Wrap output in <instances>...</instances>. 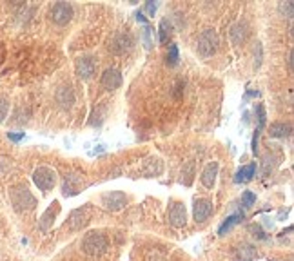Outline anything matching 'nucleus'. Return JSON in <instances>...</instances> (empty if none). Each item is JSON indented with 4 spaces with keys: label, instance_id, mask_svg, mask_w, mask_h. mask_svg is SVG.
<instances>
[{
    "label": "nucleus",
    "instance_id": "1",
    "mask_svg": "<svg viewBox=\"0 0 294 261\" xmlns=\"http://www.w3.org/2000/svg\"><path fill=\"white\" fill-rule=\"evenodd\" d=\"M80 247H82L84 254L91 256V258H98V256L107 252L109 240H107V236L104 232H87L84 236Z\"/></svg>",
    "mask_w": 294,
    "mask_h": 261
},
{
    "label": "nucleus",
    "instance_id": "2",
    "mask_svg": "<svg viewBox=\"0 0 294 261\" xmlns=\"http://www.w3.org/2000/svg\"><path fill=\"white\" fill-rule=\"evenodd\" d=\"M9 198H11L15 211H18V212H29L36 207V198L26 185L11 187L9 189Z\"/></svg>",
    "mask_w": 294,
    "mask_h": 261
},
{
    "label": "nucleus",
    "instance_id": "3",
    "mask_svg": "<svg viewBox=\"0 0 294 261\" xmlns=\"http://www.w3.org/2000/svg\"><path fill=\"white\" fill-rule=\"evenodd\" d=\"M196 51L200 56L209 58L218 51V34L214 29H204L196 40Z\"/></svg>",
    "mask_w": 294,
    "mask_h": 261
},
{
    "label": "nucleus",
    "instance_id": "4",
    "mask_svg": "<svg viewBox=\"0 0 294 261\" xmlns=\"http://www.w3.org/2000/svg\"><path fill=\"white\" fill-rule=\"evenodd\" d=\"M33 181H35V185L38 187L40 191H46V193H48V191H51V189L56 185V172H55V169L46 167V165L38 167V169L33 172Z\"/></svg>",
    "mask_w": 294,
    "mask_h": 261
},
{
    "label": "nucleus",
    "instance_id": "5",
    "mask_svg": "<svg viewBox=\"0 0 294 261\" xmlns=\"http://www.w3.org/2000/svg\"><path fill=\"white\" fill-rule=\"evenodd\" d=\"M135 48V38L129 31H120L109 42V51L115 55H125Z\"/></svg>",
    "mask_w": 294,
    "mask_h": 261
},
{
    "label": "nucleus",
    "instance_id": "6",
    "mask_svg": "<svg viewBox=\"0 0 294 261\" xmlns=\"http://www.w3.org/2000/svg\"><path fill=\"white\" fill-rule=\"evenodd\" d=\"M89 218H91V209H89V205H84L69 214L66 227H68L71 232H78V230H82L89 223Z\"/></svg>",
    "mask_w": 294,
    "mask_h": 261
},
{
    "label": "nucleus",
    "instance_id": "7",
    "mask_svg": "<svg viewBox=\"0 0 294 261\" xmlns=\"http://www.w3.org/2000/svg\"><path fill=\"white\" fill-rule=\"evenodd\" d=\"M49 16H51V20L55 22L56 26H66L73 18V6L68 4V2H56L55 6L51 7Z\"/></svg>",
    "mask_w": 294,
    "mask_h": 261
},
{
    "label": "nucleus",
    "instance_id": "8",
    "mask_svg": "<svg viewBox=\"0 0 294 261\" xmlns=\"http://www.w3.org/2000/svg\"><path fill=\"white\" fill-rule=\"evenodd\" d=\"M125 203H127V198H125V194L122 191H111V193H105L102 196V205L111 212L122 211Z\"/></svg>",
    "mask_w": 294,
    "mask_h": 261
},
{
    "label": "nucleus",
    "instance_id": "9",
    "mask_svg": "<svg viewBox=\"0 0 294 261\" xmlns=\"http://www.w3.org/2000/svg\"><path fill=\"white\" fill-rule=\"evenodd\" d=\"M75 71H76V75H78V78H82V80H91L96 71L95 58H93V56H82V58H78V60H76V65H75Z\"/></svg>",
    "mask_w": 294,
    "mask_h": 261
},
{
    "label": "nucleus",
    "instance_id": "10",
    "mask_svg": "<svg viewBox=\"0 0 294 261\" xmlns=\"http://www.w3.org/2000/svg\"><path fill=\"white\" fill-rule=\"evenodd\" d=\"M100 83H102L104 89L107 91H115L122 85V73L115 67H109L104 71L102 78H100Z\"/></svg>",
    "mask_w": 294,
    "mask_h": 261
},
{
    "label": "nucleus",
    "instance_id": "11",
    "mask_svg": "<svg viewBox=\"0 0 294 261\" xmlns=\"http://www.w3.org/2000/svg\"><path fill=\"white\" fill-rule=\"evenodd\" d=\"M192 214H194L196 223H204L206 220H209V216L212 214V201H209L206 198H198L194 201Z\"/></svg>",
    "mask_w": 294,
    "mask_h": 261
},
{
    "label": "nucleus",
    "instance_id": "12",
    "mask_svg": "<svg viewBox=\"0 0 294 261\" xmlns=\"http://www.w3.org/2000/svg\"><path fill=\"white\" fill-rule=\"evenodd\" d=\"M169 223L176 228L184 227L187 223V211L184 203H173V207L169 209Z\"/></svg>",
    "mask_w": 294,
    "mask_h": 261
},
{
    "label": "nucleus",
    "instance_id": "13",
    "mask_svg": "<svg viewBox=\"0 0 294 261\" xmlns=\"http://www.w3.org/2000/svg\"><path fill=\"white\" fill-rule=\"evenodd\" d=\"M58 211H60L58 201H53V203L49 205L48 211L42 214L40 221H38V227H40L42 232H48L49 228L53 227V223H55V218H56V214H58Z\"/></svg>",
    "mask_w": 294,
    "mask_h": 261
},
{
    "label": "nucleus",
    "instance_id": "14",
    "mask_svg": "<svg viewBox=\"0 0 294 261\" xmlns=\"http://www.w3.org/2000/svg\"><path fill=\"white\" fill-rule=\"evenodd\" d=\"M218 169L220 165L218 162H211V163L206 165V169L202 172V185L206 187V189H212L214 183H216V176H218Z\"/></svg>",
    "mask_w": 294,
    "mask_h": 261
},
{
    "label": "nucleus",
    "instance_id": "15",
    "mask_svg": "<svg viewBox=\"0 0 294 261\" xmlns=\"http://www.w3.org/2000/svg\"><path fill=\"white\" fill-rule=\"evenodd\" d=\"M231 42H233L234 46H242L243 42L247 40V36H249V26H247L245 22H238V24H234L233 28H231Z\"/></svg>",
    "mask_w": 294,
    "mask_h": 261
},
{
    "label": "nucleus",
    "instance_id": "16",
    "mask_svg": "<svg viewBox=\"0 0 294 261\" xmlns=\"http://www.w3.org/2000/svg\"><path fill=\"white\" fill-rule=\"evenodd\" d=\"M56 102L60 103L62 107L69 109V107L75 103V93H73V89H71L69 85L60 87V89L56 91Z\"/></svg>",
    "mask_w": 294,
    "mask_h": 261
},
{
    "label": "nucleus",
    "instance_id": "17",
    "mask_svg": "<svg viewBox=\"0 0 294 261\" xmlns=\"http://www.w3.org/2000/svg\"><path fill=\"white\" fill-rule=\"evenodd\" d=\"M236 258L240 261H253L258 258V252H256V248L253 245H240L236 248Z\"/></svg>",
    "mask_w": 294,
    "mask_h": 261
},
{
    "label": "nucleus",
    "instance_id": "18",
    "mask_svg": "<svg viewBox=\"0 0 294 261\" xmlns=\"http://www.w3.org/2000/svg\"><path fill=\"white\" fill-rule=\"evenodd\" d=\"M291 130H293V127L289 124H281V122H278V124L271 125L269 134H271V138H285L291 134Z\"/></svg>",
    "mask_w": 294,
    "mask_h": 261
},
{
    "label": "nucleus",
    "instance_id": "19",
    "mask_svg": "<svg viewBox=\"0 0 294 261\" xmlns=\"http://www.w3.org/2000/svg\"><path fill=\"white\" fill-rule=\"evenodd\" d=\"M254 172H256V163L245 165V167H242V169L236 172V178H234V181H236V183H242V181H249V179H253Z\"/></svg>",
    "mask_w": 294,
    "mask_h": 261
},
{
    "label": "nucleus",
    "instance_id": "20",
    "mask_svg": "<svg viewBox=\"0 0 294 261\" xmlns=\"http://www.w3.org/2000/svg\"><path fill=\"white\" fill-rule=\"evenodd\" d=\"M76 181H80V176H76V174H71L66 178V183L62 187V193L64 196H73V194L78 193V185H76Z\"/></svg>",
    "mask_w": 294,
    "mask_h": 261
},
{
    "label": "nucleus",
    "instance_id": "21",
    "mask_svg": "<svg viewBox=\"0 0 294 261\" xmlns=\"http://www.w3.org/2000/svg\"><path fill=\"white\" fill-rule=\"evenodd\" d=\"M242 218H243V212L233 214V216L225 218V221H224V223L220 225V228H218V234H220V236H225V234L229 232V230H231V228H233L234 225H236V223H238V221L242 220Z\"/></svg>",
    "mask_w": 294,
    "mask_h": 261
},
{
    "label": "nucleus",
    "instance_id": "22",
    "mask_svg": "<svg viewBox=\"0 0 294 261\" xmlns=\"http://www.w3.org/2000/svg\"><path fill=\"white\" fill-rule=\"evenodd\" d=\"M169 33H171V24H169L167 18H164V20L160 22V44H165V42H167Z\"/></svg>",
    "mask_w": 294,
    "mask_h": 261
},
{
    "label": "nucleus",
    "instance_id": "23",
    "mask_svg": "<svg viewBox=\"0 0 294 261\" xmlns=\"http://www.w3.org/2000/svg\"><path fill=\"white\" fill-rule=\"evenodd\" d=\"M278 9H280V13L283 15V16L293 18V15H294V4L293 2H280Z\"/></svg>",
    "mask_w": 294,
    "mask_h": 261
},
{
    "label": "nucleus",
    "instance_id": "24",
    "mask_svg": "<svg viewBox=\"0 0 294 261\" xmlns=\"http://www.w3.org/2000/svg\"><path fill=\"white\" fill-rule=\"evenodd\" d=\"M167 64L169 65H176L178 64V48L174 44L169 46V53H167Z\"/></svg>",
    "mask_w": 294,
    "mask_h": 261
},
{
    "label": "nucleus",
    "instance_id": "25",
    "mask_svg": "<svg viewBox=\"0 0 294 261\" xmlns=\"http://www.w3.org/2000/svg\"><path fill=\"white\" fill-rule=\"evenodd\" d=\"M254 201H256V196H254L251 191H247V193L242 194V205L245 207V209H249V207L254 205Z\"/></svg>",
    "mask_w": 294,
    "mask_h": 261
},
{
    "label": "nucleus",
    "instance_id": "26",
    "mask_svg": "<svg viewBox=\"0 0 294 261\" xmlns=\"http://www.w3.org/2000/svg\"><path fill=\"white\" fill-rule=\"evenodd\" d=\"M7 111H9V100L0 97V122H4V118L7 116Z\"/></svg>",
    "mask_w": 294,
    "mask_h": 261
},
{
    "label": "nucleus",
    "instance_id": "27",
    "mask_svg": "<svg viewBox=\"0 0 294 261\" xmlns=\"http://www.w3.org/2000/svg\"><path fill=\"white\" fill-rule=\"evenodd\" d=\"M151 33H153V29H151L149 26H144V33H142V36H144L145 49H151V48H153V42H151Z\"/></svg>",
    "mask_w": 294,
    "mask_h": 261
},
{
    "label": "nucleus",
    "instance_id": "28",
    "mask_svg": "<svg viewBox=\"0 0 294 261\" xmlns=\"http://www.w3.org/2000/svg\"><path fill=\"white\" fill-rule=\"evenodd\" d=\"M249 230H251V232H253L254 238H258V240H265V238H267L265 232L261 230L260 225H251V228H249Z\"/></svg>",
    "mask_w": 294,
    "mask_h": 261
},
{
    "label": "nucleus",
    "instance_id": "29",
    "mask_svg": "<svg viewBox=\"0 0 294 261\" xmlns=\"http://www.w3.org/2000/svg\"><path fill=\"white\" fill-rule=\"evenodd\" d=\"M156 9H158V6H156V2H147L145 4V11L151 15V16H155V13H156Z\"/></svg>",
    "mask_w": 294,
    "mask_h": 261
},
{
    "label": "nucleus",
    "instance_id": "30",
    "mask_svg": "<svg viewBox=\"0 0 294 261\" xmlns=\"http://www.w3.org/2000/svg\"><path fill=\"white\" fill-rule=\"evenodd\" d=\"M7 138L13 140V142H20L22 138H24V132H7Z\"/></svg>",
    "mask_w": 294,
    "mask_h": 261
},
{
    "label": "nucleus",
    "instance_id": "31",
    "mask_svg": "<svg viewBox=\"0 0 294 261\" xmlns=\"http://www.w3.org/2000/svg\"><path fill=\"white\" fill-rule=\"evenodd\" d=\"M137 20L138 22H145V16L142 15V11H138V13H137Z\"/></svg>",
    "mask_w": 294,
    "mask_h": 261
}]
</instances>
